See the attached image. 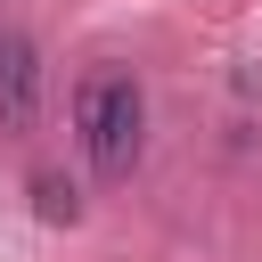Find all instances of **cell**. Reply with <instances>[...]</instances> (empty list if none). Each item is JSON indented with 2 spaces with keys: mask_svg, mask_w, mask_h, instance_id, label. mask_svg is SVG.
Here are the masks:
<instances>
[{
  "mask_svg": "<svg viewBox=\"0 0 262 262\" xmlns=\"http://www.w3.org/2000/svg\"><path fill=\"white\" fill-rule=\"evenodd\" d=\"M74 131H82V156L98 180H131L139 164V139H147V98L131 74H90L74 90Z\"/></svg>",
  "mask_w": 262,
  "mask_h": 262,
  "instance_id": "cell-1",
  "label": "cell"
},
{
  "mask_svg": "<svg viewBox=\"0 0 262 262\" xmlns=\"http://www.w3.org/2000/svg\"><path fill=\"white\" fill-rule=\"evenodd\" d=\"M41 123V49L25 33H0V131L25 139Z\"/></svg>",
  "mask_w": 262,
  "mask_h": 262,
  "instance_id": "cell-2",
  "label": "cell"
},
{
  "mask_svg": "<svg viewBox=\"0 0 262 262\" xmlns=\"http://www.w3.org/2000/svg\"><path fill=\"white\" fill-rule=\"evenodd\" d=\"M33 213H41V221H74V213H82L74 180H66V172H33Z\"/></svg>",
  "mask_w": 262,
  "mask_h": 262,
  "instance_id": "cell-3",
  "label": "cell"
}]
</instances>
